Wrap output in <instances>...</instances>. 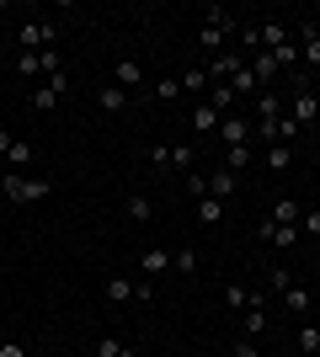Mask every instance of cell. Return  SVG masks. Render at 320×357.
<instances>
[{
	"mask_svg": "<svg viewBox=\"0 0 320 357\" xmlns=\"http://www.w3.org/2000/svg\"><path fill=\"white\" fill-rule=\"evenodd\" d=\"M0 192L11 197V203H43L54 187L38 181V176H27V171H6V176H0Z\"/></svg>",
	"mask_w": 320,
	"mask_h": 357,
	"instance_id": "1",
	"label": "cell"
},
{
	"mask_svg": "<svg viewBox=\"0 0 320 357\" xmlns=\"http://www.w3.org/2000/svg\"><path fill=\"white\" fill-rule=\"evenodd\" d=\"M54 38H59V27H54V22H27V27L16 32L22 54H43V48H54Z\"/></svg>",
	"mask_w": 320,
	"mask_h": 357,
	"instance_id": "2",
	"label": "cell"
},
{
	"mask_svg": "<svg viewBox=\"0 0 320 357\" xmlns=\"http://www.w3.org/2000/svg\"><path fill=\"white\" fill-rule=\"evenodd\" d=\"M289 118L299 123V128H315V123H320V102H315V91H310V86H294V107H289Z\"/></svg>",
	"mask_w": 320,
	"mask_h": 357,
	"instance_id": "3",
	"label": "cell"
},
{
	"mask_svg": "<svg viewBox=\"0 0 320 357\" xmlns=\"http://www.w3.org/2000/svg\"><path fill=\"white\" fill-rule=\"evenodd\" d=\"M257 240H267V245H277V251H294V245H299V229H294V224H277V219H261Z\"/></svg>",
	"mask_w": 320,
	"mask_h": 357,
	"instance_id": "4",
	"label": "cell"
},
{
	"mask_svg": "<svg viewBox=\"0 0 320 357\" xmlns=\"http://www.w3.org/2000/svg\"><path fill=\"white\" fill-rule=\"evenodd\" d=\"M203 187H208V197H219V203H229V197L241 192V176L219 165V171H208V176H203Z\"/></svg>",
	"mask_w": 320,
	"mask_h": 357,
	"instance_id": "5",
	"label": "cell"
},
{
	"mask_svg": "<svg viewBox=\"0 0 320 357\" xmlns=\"http://www.w3.org/2000/svg\"><path fill=\"white\" fill-rule=\"evenodd\" d=\"M0 155L11 160V171H27V165H32V144H27V139H16V134H6V128H0Z\"/></svg>",
	"mask_w": 320,
	"mask_h": 357,
	"instance_id": "6",
	"label": "cell"
},
{
	"mask_svg": "<svg viewBox=\"0 0 320 357\" xmlns=\"http://www.w3.org/2000/svg\"><path fill=\"white\" fill-rule=\"evenodd\" d=\"M224 86L235 91V102H241V96H251V102H257V96H261V80H257V75H251V64H241V70L229 75Z\"/></svg>",
	"mask_w": 320,
	"mask_h": 357,
	"instance_id": "7",
	"label": "cell"
},
{
	"mask_svg": "<svg viewBox=\"0 0 320 357\" xmlns=\"http://www.w3.org/2000/svg\"><path fill=\"white\" fill-rule=\"evenodd\" d=\"M139 272H144V278H166L171 272V251H160V245L139 251Z\"/></svg>",
	"mask_w": 320,
	"mask_h": 357,
	"instance_id": "8",
	"label": "cell"
},
{
	"mask_svg": "<svg viewBox=\"0 0 320 357\" xmlns=\"http://www.w3.org/2000/svg\"><path fill=\"white\" fill-rule=\"evenodd\" d=\"M224 304H229V310H261V288L229 283V288H224Z\"/></svg>",
	"mask_w": 320,
	"mask_h": 357,
	"instance_id": "9",
	"label": "cell"
},
{
	"mask_svg": "<svg viewBox=\"0 0 320 357\" xmlns=\"http://www.w3.org/2000/svg\"><path fill=\"white\" fill-rule=\"evenodd\" d=\"M299 59L320 64V27H315V22H299Z\"/></svg>",
	"mask_w": 320,
	"mask_h": 357,
	"instance_id": "10",
	"label": "cell"
},
{
	"mask_svg": "<svg viewBox=\"0 0 320 357\" xmlns=\"http://www.w3.org/2000/svg\"><path fill=\"white\" fill-rule=\"evenodd\" d=\"M192 134H198V139L219 134V112H213V102H198V107H192Z\"/></svg>",
	"mask_w": 320,
	"mask_h": 357,
	"instance_id": "11",
	"label": "cell"
},
{
	"mask_svg": "<svg viewBox=\"0 0 320 357\" xmlns=\"http://www.w3.org/2000/svg\"><path fill=\"white\" fill-rule=\"evenodd\" d=\"M123 213L134 224H150L155 219V203H150V192H128V203H123Z\"/></svg>",
	"mask_w": 320,
	"mask_h": 357,
	"instance_id": "12",
	"label": "cell"
},
{
	"mask_svg": "<svg viewBox=\"0 0 320 357\" xmlns=\"http://www.w3.org/2000/svg\"><path fill=\"white\" fill-rule=\"evenodd\" d=\"M112 86L139 91V86H144V64H139V59H118V80H112Z\"/></svg>",
	"mask_w": 320,
	"mask_h": 357,
	"instance_id": "13",
	"label": "cell"
},
{
	"mask_svg": "<svg viewBox=\"0 0 320 357\" xmlns=\"http://www.w3.org/2000/svg\"><path fill=\"white\" fill-rule=\"evenodd\" d=\"M96 107H102V112H128V91L123 86H102L96 91Z\"/></svg>",
	"mask_w": 320,
	"mask_h": 357,
	"instance_id": "14",
	"label": "cell"
},
{
	"mask_svg": "<svg viewBox=\"0 0 320 357\" xmlns=\"http://www.w3.org/2000/svg\"><path fill=\"white\" fill-rule=\"evenodd\" d=\"M219 139H224L229 149L245 144V139H251V123H241V118H219Z\"/></svg>",
	"mask_w": 320,
	"mask_h": 357,
	"instance_id": "15",
	"label": "cell"
},
{
	"mask_svg": "<svg viewBox=\"0 0 320 357\" xmlns=\"http://www.w3.org/2000/svg\"><path fill=\"white\" fill-rule=\"evenodd\" d=\"M273 118H283V96H277V91H261L257 96V123H273Z\"/></svg>",
	"mask_w": 320,
	"mask_h": 357,
	"instance_id": "16",
	"label": "cell"
},
{
	"mask_svg": "<svg viewBox=\"0 0 320 357\" xmlns=\"http://www.w3.org/2000/svg\"><path fill=\"white\" fill-rule=\"evenodd\" d=\"M224 43H229V32H219V27H203V32H198V48L208 54V59H219V54H224Z\"/></svg>",
	"mask_w": 320,
	"mask_h": 357,
	"instance_id": "17",
	"label": "cell"
},
{
	"mask_svg": "<svg viewBox=\"0 0 320 357\" xmlns=\"http://www.w3.org/2000/svg\"><path fill=\"white\" fill-rule=\"evenodd\" d=\"M198 224H203V229L224 224V203H219V197H198Z\"/></svg>",
	"mask_w": 320,
	"mask_h": 357,
	"instance_id": "18",
	"label": "cell"
},
{
	"mask_svg": "<svg viewBox=\"0 0 320 357\" xmlns=\"http://www.w3.org/2000/svg\"><path fill=\"white\" fill-rule=\"evenodd\" d=\"M203 27H219V32H235V16H229V6H203Z\"/></svg>",
	"mask_w": 320,
	"mask_h": 357,
	"instance_id": "19",
	"label": "cell"
},
{
	"mask_svg": "<svg viewBox=\"0 0 320 357\" xmlns=\"http://www.w3.org/2000/svg\"><path fill=\"white\" fill-rule=\"evenodd\" d=\"M273 219H277V224H294V229H299V219H305V208H299L294 197H277V203H273Z\"/></svg>",
	"mask_w": 320,
	"mask_h": 357,
	"instance_id": "20",
	"label": "cell"
},
{
	"mask_svg": "<svg viewBox=\"0 0 320 357\" xmlns=\"http://www.w3.org/2000/svg\"><path fill=\"white\" fill-rule=\"evenodd\" d=\"M192 160H198V144H171V171H187V176H192Z\"/></svg>",
	"mask_w": 320,
	"mask_h": 357,
	"instance_id": "21",
	"label": "cell"
},
{
	"mask_svg": "<svg viewBox=\"0 0 320 357\" xmlns=\"http://www.w3.org/2000/svg\"><path fill=\"white\" fill-rule=\"evenodd\" d=\"M54 107H59V91L48 86V80H43V86H32V112H54Z\"/></svg>",
	"mask_w": 320,
	"mask_h": 357,
	"instance_id": "22",
	"label": "cell"
},
{
	"mask_svg": "<svg viewBox=\"0 0 320 357\" xmlns=\"http://www.w3.org/2000/svg\"><path fill=\"white\" fill-rule=\"evenodd\" d=\"M294 165V144H267V171H289Z\"/></svg>",
	"mask_w": 320,
	"mask_h": 357,
	"instance_id": "23",
	"label": "cell"
},
{
	"mask_svg": "<svg viewBox=\"0 0 320 357\" xmlns=\"http://www.w3.org/2000/svg\"><path fill=\"white\" fill-rule=\"evenodd\" d=\"M299 352H305V357L320 352V326H315V320H305V326H299Z\"/></svg>",
	"mask_w": 320,
	"mask_h": 357,
	"instance_id": "24",
	"label": "cell"
},
{
	"mask_svg": "<svg viewBox=\"0 0 320 357\" xmlns=\"http://www.w3.org/2000/svg\"><path fill=\"white\" fill-rule=\"evenodd\" d=\"M283 43H294L289 27H283V22H267V27H261V48H283Z\"/></svg>",
	"mask_w": 320,
	"mask_h": 357,
	"instance_id": "25",
	"label": "cell"
},
{
	"mask_svg": "<svg viewBox=\"0 0 320 357\" xmlns=\"http://www.w3.org/2000/svg\"><path fill=\"white\" fill-rule=\"evenodd\" d=\"M208 102H213V112H219V118H229V107H235V91H229V86H208Z\"/></svg>",
	"mask_w": 320,
	"mask_h": 357,
	"instance_id": "26",
	"label": "cell"
},
{
	"mask_svg": "<svg viewBox=\"0 0 320 357\" xmlns=\"http://www.w3.org/2000/svg\"><path fill=\"white\" fill-rule=\"evenodd\" d=\"M241 326H245V342H257L261 331H267V314H261V310H245V314H241Z\"/></svg>",
	"mask_w": 320,
	"mask_h": 357,
	"instance_id": "27",
	"label": "cell"
},
{
	"mask_svg": "<svg viewBox=\"0 0 320 357\" xmlns=\"http://www.w3.org/2000/svg\"><path fill=\"white\" fill-rule=\"evenodd\" d=\"M107 298H112V304H128V298H134V278H112V283H107Z\"/></svg>",
	"mask_w": 320,
	"mask_h": 357,
	"instance_id": "28",
	"label": "cell"
},
{
	"mask_svg": "<svg viewBox=\"0 0 320 357\" xmlns=\"http://www.w3.org/2000/svg\"><path fill=\"white\" fill-rule=\"evenodd\" d=\"M245 165H251V144H235V149L224 155V171H235V176H241Z\"/></svg>",
	"mask_w": 320,
	"mask_h": 357,
	"instance_id": "29",
	"label": "cell"
},
{
	"mask_svg": "<svg viewBox=\"0 0 320 357\" xmlns=\"http://www.w3.org/2000/svg\"><path fill=\"white\" fill-rule=\"evenodd\" d=\"M176 80H182V91H203V86H208V70H203V64H192V70H182Z\"/></svg>",
	"mask_w": 320,
	"mask_h": 357,
	"instance_id": "30",
	"label": "cell"
},
{
	"mask_svg": "<svg viewBox=\"0 0 320 357\" xmlns=\"http://www.w3.org/2000/svg\"><path fill=\"white\" fill-rule=\"evenodd\" d=\"M283 304H289L294 314H310V288H299V283H294L289 294H283Z\"/></svg>",
	"mask_w": 320,
	"mask_h": 357,
	"instance_id": "31",
	"label": "cell"
},
{
	"mask_svg": "<svg viewBox=\"0 0 320 357\" xmlns=\"http://www.w3.org/2000/svg\"><path fill=\"white\" fill-rule=\"evenodd\" d=\"M16 75H43V54H16Z\"/></svg>",
	"mask_w": 320,
	"mask_h": 357,
	"instance_id": "32",
	"label": "cell"
},
{
	"mask_svg": "<svg viewBox=\"0 0 320 357\" xmlns=\"http://www.w3.org/2000/svg\"><path fill=\"white\" fill-rule=\"evenodd\" d=\"M171 272H198V251H171Z\"/></svg>",
	"mask_w": 320,
	"mask_h": 357,
	"instance_id": "33",
	"label": "cell"
},
{
	"mask_svg": "<svg viewBox=\"0 0 320 357\" xmlns=\"http://www.w3.org/2000/svg\"><path fill=\"white\" fill-rule=\"evenodd\" d=\"M267 288H273V294H289V267H267Z\"/></svg>",
	"mask_w": 320,
	"mask_h": 357,
	"instance_id": "34",
	"label": "cell"
},
{
	"mask_svg": "<svg viewBox=\"0 0 320 357\" xmlns=\"http://www.w3.org/2000/svg\"><path fill=\"white\" fill-rule=\"evenodd\" d=\"M299 235L320 240V208H305V219H299Z\"/></svg>",
	"mask_w": 320,
	"mask_h": 357,
	"instance_id": "35",
	"label": "cell"
},
{
	"mask_svg": "<svg viewBox=\"0 0 320 357\" xmlns=\"http://www.w3.org/2000/svg\"><path fill=\"white\" fill-rule=\"evenodd\" d=\"M155 96H160V102H176V96H182V80H160V86H155Z\"/></svg>",
	"mask_w": 320,
	"mask_h": 357,
	"instance_id": "36",
	"label": "cell"
},
{
	"mask_svg": "<svg viewBox=\"0 0 320 357\" xmlns=\"http://www.w3.org/2000/svg\"><path fill=\"white\" fill-rule=\"evenodd\" d=\"M150 165H160V171H166V165H171V144H155V149H150Z\"/></svg>",
	"mask_w": 320,
	"mask_h": 357,
	"instance_id": "37",
	"label": "cell"
},
{
	"mask_svg": "<svg viewBox=\"0 0 320 357\" xmlns=\"http://www.w3.org/2000/svg\"><path fill=\"white\" fill-rule=\"evenodd\" d=\"M235 357H261V347H257V342H245V336H241V342H235Z\"/></svg>",
	"mask_w": 320,
	"mask_h": 357,
	"instance_id": "38",
	"label": "cell"
},
{
	"mask_svg": "<svg viewBox=\"0 0 320 357\" xmlns=\"http://www.w3.org/2000/svg\"><path fill=\"white\" fill-rule=\"evenodd\" d=\"M0 357H27V352H22L16 342H6V347H0Z\"/></svg>",
	"mask_w": 320,
	"mask_h": 357,
	"instance_id": "39",
	"label": "cell"
},
{
	"mask_svg": "<svg viewBox=\"0 0 320 357\" xmlns=\"http://www.w3.org/2000/svg\"><path fill=\"white\" fill-rule=\"evenodd\" d=\"M118 357H139V352H134V347H123V352H118Z\"/></svg>",
	"mask_w": 320,
	"mask_h": 357,
	"instance_id": "40",
	"label": "cell"
},
{
	"mask_svg": "<svg viewBox=\"0 0 320 357\" xmlns=\"http://www.w3.org/2000/svg\"><path fill=\"white\" fill-rule=\"evenodd\" d=\"M315 149H320V128H315Z\"/></svg>",
	"mask_w": 320,
	"mask_h": 357,
	"instance_id": "41",
	"label": "cell"
},
{
	"mask_svg": "<svg viewBox=\"0 0 320 357\" xmlns=\"http://www.w3.org/2000/svg\"><path fill=\"white\" fill-rule=\"evenodd\" d=\"M315 245H320V240H315Z\"/></svg>",
	"mask_w": 320,
	"mask_h": 357,
	"instance_id": "42",
	"label": "cell"
}]
</instances>
